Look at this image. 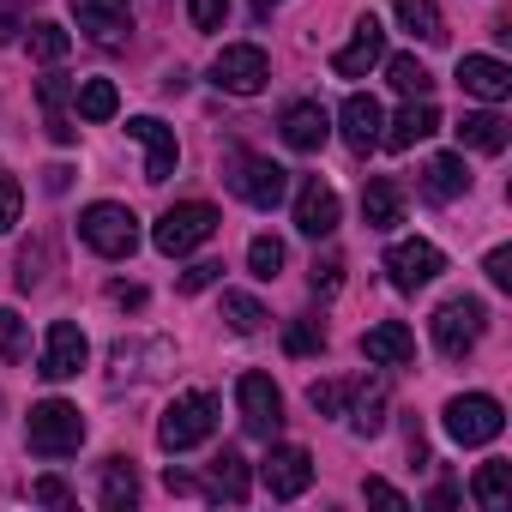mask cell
I'll return each instance as SVG.
<instances>
[{
  "instance_id": "1",
  "label": "cell",
  "mask_w": 512,
  "mask_h": 512,
  "mask_svg": "<svg viewBox=\"0 0 512 512\" xmlns=\"http://www.w3.org/2000/svg\"><path fill=\"white\" fill-rule=\"evenodd\" d=\"M25 440H31L37 458H67V452H79V446H85V416H79V404H67V398L31 404Z\"/></svg>"
},
{
  "instance_id": "2",
  "label": "cell",
  "mask_w": 512,
  "mask_h": 512,
  "mask_svg": "<svg viewBox=\"0 0 512 512\" xmlns=\"http://www.w3.org/2000/svg\"><path fill=\"white\" fill-rule=\"evenodd\" d=\"M79 235H85L91 253H103V260H127L139 247V217L127 205H115V199H97V205L79 211Z\"/></svg>"
},
{
  "instance_id": "3",
  "label": "cell",
  "mask_w": 512,
  "mask_h": 512,
  "mask_svg": "<svg viewBox=\"0 0 512 512\" xmlns=\"http://www.w3.org/2000/svg\"><path fill=\"white\" fill-rule=\"evenodd\" d=\"M217 205H205V199H187V205H169L163 217H157V229H151V241H157V253H169V260H181V253H193V247H205L211 235H217Z\"/></svg>"
},
{
  "instance_id": "4",
  "label": "cell",
  "mask_w": 512,
  "mask_h": 512,
  "mask_svg": "<svg viewBox=\"0 0 512 512\" xmlns=\"http://www.w3.org/2000/svg\"><path fill=\"white\" fill-rule=\"evenodd\" d=\"M211 428H217V398L211 392H181L157 422V446L163 452H193L199 440H211Z\"/></svg>"
},
{
  "instance_id": "5",
  "label": "cell",
  "mask_w": 512,
  "mask_h": 512,
  "mask_svg": "<svg viewBox=\"0 0 512 512\" xmlns=\"http://www.w3.org/2000/svg\"><path fill=\"white\" fill-rule=\"evenodd\" d=\"M488 332V308L476 302V296H452V302H440V314H434V350L440 356H470L476 350V338Z\"/></svg>"
},
{
  "instance_id": "6",
  "label": "cell",
  "mask_w": 512,
  "mask_h": 512,
  "mask_svg": "<svg viewBox=\"0 0 512 512\" xmlns=\"http://www.w3.org/2000/svg\"><path fill=\"white\" fill-rule=\"evenodd\" d=\"M440 422H446V434H452L458 446H488V440H500L506 410H500V398H488V392H464V398L446 404Z\"/></svg>"
},
{
  "instance_id": "7",
  "label": "cell",
  "mask_w": 512,
  "mask_h": 512,
  "mask_svg": "<svg viewBox=\"0 0 512 512\" xmlns=\"http://www.w3.org/2000/svg\"><path fill=\"white\" fill-rule=\"evenodd\" d=\"M272 79V55L260 43H229L217 61H211V85L229 91V97H253V91H266Z\"/></svg>"
},
{
  "instance_id": "8",
  "label": "cell",
  "mask_w": 512,
  "mask_h": 512,
  "mask_svg": "<svg viewBox=\"0 0 512 512\" xmlns=\"http://www.w3.org/2000/svg\"><path fill=\"white\" fill-rule=\"evenodd\" d=\"M235 404H241V428L253 440H272L284 428V392L272 386V374H241L235 380Z\"/></svg>"
},
{
  "instance_id": "9",
  "label": "cell",
  "mask_w": 512,
  "mask_h": 512,
  "mask_svg": "<svg viewBox=\"0 0 512 512\" xmlns=\"http://www.w3.org/2000/svg\"><path fill=\"white\" fill-rule=\"evenodd\" d=\"M386 272H392V290L416 296L422 284H434V278L446 272V253H440L434 241H398V247L386 253Z\"/></svg>"
},
{
  "instance_id": "10",
  "label": "cell",
  "mask_w": 512,
  "mask_h": 512,
  "mask_svg": "<svg viewBox=\"0 0 512 512\" xmlns=\"http://www.w3.org/2000/svg\"><path fill=\"white\" fill-rule=\"evenodd\" d=\"M260 482L272 488V500H296V494H308V482H314V458H308V446H272L266 464H260Z\"/></svg>"
},
{
  "instance_id": "11",
  "label": "cell",
  "mask_w": 512,
  "mask_h": 512,
  "mask_svg": "<svg viewBox=\"0 0 512 512\" xmlns=\"http://www.w3.org/2000/svg\"><path fill=\"white\" fill-rule=\"evenodd\" d=\"M229 181H235V193H241L247 205H260V211H272V205L290 193V169L272 163V157H241V169H235Z\"/></svg>"
},
{
  "instance_id": "12",
  "label": "cell",
  "mask_w": 512,
  "mask_h": 512,
  "mask_svg": "<svg viewBox=\"0 0 512 512\" xmlns=\"http://www.w3.org/2000/svg\"><path fill=\"white\" fill-rule=\"evenodd\" d=\"M127 133L145 145V181H151V187H163V181L175 175V163H181V145H175V133H169L157 115H133V121H127Z\"/></svg>"
},
{
  "instance_id": "13",
  "label": "cell",
  "mask_w": 512,
  "mask_h": 512,
  "mask_svg": "<svg viewBox=\"0 0 512 512\" xmlns=\"http://www.w3.org/2000/svg\"><path fill=\"white\" fill-rule=\"evenodd\" d=\"M91 362V344H85V332L73 326V320H55L49 326V338H43V380H73L79 368Z\"/></svg>"
},
{
  "instance_id": "14",
  "label": "cell",
  "mask_w": 512,
  "mask_h": 512,
  "mask_svg": "<svg viewBox=\"0 0 512 512\" xmlns=\"http://www.w3.org/2000/svg\"><path fill=\"white\" fill-rule=\"evenodd\" d=\"M386 61V31H380V19L368 13V19H356V37L332 55V73L338 79H362L368 67H380Z\"/></svg>"
},
{
  "instance_id": "15",
  "label": "cell",
  "mask_w": 512,
  "mask_h": 512,
  "mask_svg": "<svg viewBox=\"0 0 512 512\" xmlns=\"http://www.w3.org/2000/svg\"><path fill=\"white\" fill-rule=\"evenodd\" d=\"M296 229L314 235V241L338 229V193H332V181H320V175L302 181V193H296Z\"/></svg>"
},
{
  "instance_id": "16",
  "label": "cell",
  "mask_w": 512,
  "mask_h": 512,
  "mask_svg": "<svg viewBox=\"0 0 512 512\" xmlns=\"http://www.w3.org/2000/svg\"><path fill=\"white\" fill-rule=\"evenodd\" d=\"M362 356L374 368H410L416 362V332L404 320H380L374 332H362Z\"/></svg>"
},
{
  "instance_id": "17",
  "label": "cell",
  "mask_w": 512,
  "mask_h": 512,
  "mask_svg": "<svg viewBox=\"0 0 512 512\" xmlns=\"http://www.w3.org/2000/svg\"><path fill=\"white\" fill-rule=\"evenodd\" d=\"M458 85L470 97H482V103H506L512 97V67L494 61V55H464L458 61Z\"/></svg>"
},
{
  "instance_id": "18",
  "label": "cell",
  "mask_w": 512,
  "mask_h": 512,
  "mask_svg": "<svg viewBox=\"0 0 512 512\" xmlns=\"http://www.w3.org/2000/svg\"><path fill=\"white\" fill-rule=\"evenodd\" d=\"M428 133H440V109L428 103V97H410L392 121H386V133H380V145H392V151H410V145H422Z\"/></svg>"
},
{
  "instance_id": "19",
  "label": "cell",
  "mask_w": 512,
  "mask_h": 512,
  "mask_svg": "<svg viewBox=\"0 0 512 512\" xmlns=\"http://www.w3.org/2000/svg\"><path fill=\"white\" fill-rule=\"evenodd\" d=\"M73 19H79V31H91L97 43H121V37L133 31L127 0H73Z\"/></svg>"
},
{
  "instance_id": "20",
  "label": "cell",
  "mask_w": 512,
  "mask_h": 512,
  "mask_svg": "<svg viewBox=\"0 0 512 512\" xmlns=\"http://www.w3.org/2000/svg\"><path fill=\"white\" fill-rule=\"evenodd\" d=\"M338 121H344V145H350L356 157H368V151L380 145V127H386V109H380L374 97H362V91H356V97L344 103V115H338Z\"/></svg>"
},
{
  "instance_id": "21",
  "label": "cell",
  "mask_w": 512,
  "mask_h": 512,
  "mask_svg": "<svg viewBox=\"0 0 512 512\" xmlns=\"http://www.w3.org/2000/svg\"><path fill=\"white\" fill-rule=\"evenodd\" d=\"M278 127H284V145H290V151H320V145L332 139V115H326L320 103H290Z\"/></svg>"
},
{
  "instance_id": "22",
  "label": "cell",
  "mask_w": 512,
  "mask_h": 512,
  "mask_svg": "<svg viewBox=\"0 0 512 512\" xmlns=\"http://www.w3.org/2000/svg\"><path fill=\"white\" fill-rule=\"evenodd\" d=\"M422 193L428 199H464L470 193V163H464V151H440V157H428L422 163Z\"/></svg>"
},
{
  "instance_id": "23",
  "label": "cell",
  "mask_w": 512,
  "mask_h": 512,
  "mask_svg": "<svg viewBox=\"0 0 512 512\" xmlns=\"http://www.w3.org/2000/svg\"><path fill=\"white\" fill-rule=\"evenodd\" d=\"M67 97H73V85H67L61 73H49V79H37V103H43V127H49V139H55V145H73V139H79V127H73V109H67Z\"/></svg>"
},
{
  "instance_id": "24",
  "label": "cell",
  "mask_w": 512,
  "mask_h": 512,
  "mask_svg": "<svg viewBox=\"0 0 512 512\" xmlns=\"http://www.w3.org/2000/svg\"><path fill=\"white\" fill-rule=\"evenodd\" d=\"M97 500L109 506V512H127V506H139V470H133V458H103V470H97Z\"/></svg>"
},
{
  "instance_id": "25",
  "label": "cell",
  "mask_w": 512,
  "mask_h": 512,
  "mask_svg": "<svg viewBox=\"0 0 512 512\" xmlns=\"http://www.w3.org/2000/svg\"><path fill=\"white\" fill-rule=\"evenodd\" d=\"M452 133H458V145H470V151H482V157H500V151H506V139H512L506 115H494V109H476V115H464Z\"/></svg>"
},
{
  "instance_id": "26",
  "label": "cell",
  "mask_w": 512,
  "mask_h": 512,
  "mask_svg": "<svg viewBox=\"0 0 512 512\" xmlns=\"http://www.w3.org/2000/svg\"><path fill=\"white\" fill-rule=\"evenodd\" d=\"M362 217H368V229H392V223H404V193H398L392 175H374V181L362 187Z\"/></svg>"
},
{
  "instance_id": "27",
  "label": "cell",
  "mask_w": 512,
  "mask_h": 512,
  "mask_svg": "<svg viewBox=\"0 0 512 512\" xmlns=\"http://www.w3.org/2000/svg\"><path fill=\"white\" fill-rule=\"evenodd\" d=\"M386 410H392V398H386V380H362V386H356V410H350V428H356L362 440H374V434L386 428Z\"/></svg>"
},
{
  "instance_id": "28",
  "label": "cell",
  "mask_w": 512,
  "mask_h": 512,
  "mask_svg": "<svg viewBox=\"0 0 512 512\" xmlns=\"http://www.w3.org/2000/svg\"><path fill=\"white\" fill-rule=\"evenodd\" d=\"M247 488H253V482H247V458H241L235 446H223V452L211 458V494H223V500H235V506H241V500H247Z\"/></svg>"
},
{
  "instance_id": "29",
  "label": "cell",
  "mask_w": 512,
  "mask_h": 512,
  "mask_svg": "<svg viewBox=\"0 0 512 512\" xmlns=\"http://www.w3.org/2000/svg\"><path fill=\"white\" fill-rule=\"evenodd\" d=\"M25 49H31V61H43V67H55V61H67V49H73V37L55 25V19H37V25H25Z\"/></svg>"
},
{
  "instance_id": "30",
  "label": "cell",
  "mask_w": 512,
  "mask_h": 512,
  "mask_svg": "<svg viewBox=\"0 0 512 512\" xmlns=\"http://www.w3.org/2000/svg\"><path fill=\"white\" fill-rule=\"evenodd\" d=\"M512 500V464L506 458H488L482 470H476V506L482 512H500Z\"/></svg>"
},
{
  "instance_id": "31",
  "label": "cell",
  "mask_w": 512,
  "mask_h": 512,
  "mask_svg": "<svg viewBox=\"0 0 512 512\" xmlns=\"http://www.w3.org/2000/svg\"><path fill=\"white\" fill-rule=\"evenodd\" d=\"M398 25L422 43H446V19H440L434 0H398Z\"/></svg>"
},
{
  "instance_id": "32",
  "label": "cell",
  "mask_w": 512,
  "mask_h": 512,
  "mask_svg": "<svg viewBox=\"0 0 512 512\" xmlns=\"http://www.w3.org/2000/svg\"><path fill=\"white\" fill-rule=\"evenodd\" d=\"M284 260H290V253H284L278 235H253V241H247V266H253V278H260V284H272V278L284 272Z\"/></svg>"
},
{
  "instance_id": "33",
  "label": "cell",
  "mask_w": 512,
  "mask_h": 512,
  "mask_svg": "<svg viewBox=\"0 0 512 512\" xmlns=\"http://www.w3.org/2000/svg\"><path fill=\"white\" fill-rule=\"evenodd\" d=\"M386 79H392V91H404V97H428V85H434V73H428L416 55H392V61H386Z\"/></svg>"
},
{
  "instance_id": "34",
  "label": "cell",
  "mask_w": 512,
  "mask_h": 512,
  "mask_svg": "<svg viewBox=\"0 0 512 512\" xmlns=\"http://www.w3.org/2000/svg\"><path fill=\"white\" fill-rule=\"evenodd\" d=\"M115 109H121V91H115L109 79H85V85H79V115H85V121H109Z\"/></svg>"
},
{
  "instance_id": "35",
  "label": "cell",
  "mask_w": 512,
  "mask_h": 512,
  "mask_svg": "<svg viewBox=\"0 0 512 512\" xmlns=\"http://www.w3.org/2000/svg\"><path fill=\"white\" fill-rule=\"evenodd\" d=\"M223 320H229V332H260L266 326V308L253 302V296H241V290H229L223 296Z\"/></svg>"
},
{
  "instance_id": "36",
  "label": "cell",
  "mask_w": 512,
  "mask_h": 512,
  "mask_svg": "<svg viewBox=\"0 0 512 512\" xmlns=\"http://www.w3.org/2000/svg\"><path fill=\"white\" fill-rule=\"evenodd\" d=\"M31 350V332H25V320L13 314V308H0V362H19Z\"/></svg>"
},
{
  "instance_id": "37",
  "label": "cell",
  "mask_w": 512,
  "mask_h": 512,
  "mask_svg": "<svg viewBox=\"0 0 512 512\" xmlns=\"http://www.w3.org/2000/svg\"><path fill=\"white\" fill-rule=\"evenodd\" d=\"M284 350H290V356H314V350H326V326H320V320H290Z\"/></svg>"
},
{
  "instance_id": "38",
  "label": "cell",
  "mask_w": 512,
  "mask_h": 512,
  "mask_svg": "<svg viewBox=\"0 0 512 512\" xmlns=\"http://www.w3.org/2000/svg\"><path fill=\"white\" fill-rule=\"evenodd\" d=\"M308 284H314V296H338L344 290V260L338 253H320V260L308 266Z\"/></svg>"
},
{
  "instance_id": "39",
  "label": "cell",
  "mask_w": 512,
  "mask_h": 512,
  "mask_svg": "<svg viewBox=\"0 0 512 512\" xmlns=\"http://www.w3.org/2000/svg\"><path fill=\"white\" fill-rule=\"evenodd\" d=\"M187 19H193V31H223V19H229V0H187Z\"/></svg>"
},
{
  "instance_id": "40",
  "label": "cell",
  "mask_w": 512,
  "mask_h": 512,
  "mask_svg": "<svg viewBox=\"0 0 512 512\" xmlns=\"http://www.w3.org/2000/svg\"><path fill=\"white\" fill-rule=\"evenodd\" d=\"M344 398H350V386H344V380H314V386H308V404H314L320 416H338V410H344Z\"/></svg>"
},
{
  "instance_id": "41",
  "label": "cell",
  "mask_w": 512,
  "mask_h": 512,
  "mask_svg": "<svg viewBox=\"0 0 512 512\" xmlns=\"http://www.w3.org/2000/svg\"><path fill=\"white\" fill-rule=\"evenodd\" d=\"M19 211H25V187H19L7 169H0V235H7V229L19 223Z\"/></svg>"
},
{
  "instance_id": "42",
  "label": "cell",
  "mask_w": 512,
  "mask_h": 512,
  "mask_svg": "<svg viewBox=\"0 0 512 512\" xmlns=\"http://www.w3.org/2000/svg\"><path fill=\"white\" fill-rule=\"evenodd\" d=\"M217 278H223V266H217V260H199V266L181 272V296H199V290H211Z\"/></svg>"
},
{
  "instance_id": "43",
  "label": "cell",
  "mask_w": 512,
  "mask_h": 512,
  "mask_svg": "<svg viewBox=\"0 0 512 512\" xmlns=\"http://www.w3.org/2000/svg\"><path fill=\"white\" fill-rule=\"evenodd\" d=\"M43 266H49L43 247H19V290H37L43 284Z\"/></svg>"
},
{
  "instance_id": "44",
  "label": "cell",
  "mask_w": 512,
  "mask_h": 512,
  "mask_svg": "<svg viewBox=\"0 0 512 512\" xmlns=\"http://www.w3.org/2000/svg\"><path fill=\"white\" fill-rule=\"evenodd\" d=\"M482 272H488L494 290H512V247H494L488 260H482Z\"/></svg>"
},
{
  "instance_id": "45",
  "label": "cell",
  "mask_w": 512,
  "mask_h": 512,
  "mask_svg": "<svg viewBox=\"0 0 512 512\" xmlns=\"http://www.w3.org/2000/svg\"><path fill=\"white\" fill-rule=\"evenodd\" d=\"M362 494H368L374 506H392V512H410V500H404V494H398L392 482H380V476H368V482H362Z\"/></svg>"
},
{
  "instance_id": "46",
  "label": "cell",
  "mask_w": 512,
  "mask_h": 512,
  "mask_svg": "<svg viewBox=\"0 0 512 512\" xmlns=\"http://www.w3.org/2000/svg\"><path fill=\"white\" fill-rule=\"evenodd\" d=\"M25 31V0H0V43H13Z\"/></svg>"
},
{
  "instance_id": "47",
  "label": "cell",
  "mask_w": 512,
  "mask_h": 512,
  "mask_svg": "<svg viewBox=\"0 0 512 512\" xmlns=\"http://www.w3.org/2000/svg\"><path fill=\"white\" fill-rule=\"evenodd\" d=\"M31 494H37V500H43V506H73V488H67V482H61V476H43V482H37V488H31Z\"/></svg>"
},
{
  "instance_id": "48",
  "label": "cell",
  "mask_w": 512,
  "mask_h": 512,
  "mask_svg": "<svg viewBox=\"0 0 512 512\" xmlns=\"http://www.w3.org/2000/svg\"><path fill=\"white\" fill-rule=\"evenodd\" d=\"M109 302L115 308H145V290L139 284H109Z\"/></svg>"
},
{
  "instance_id": "49",
  "label": "cell",
  "mask_w": 512,
  "mask_h": 512,
  "mask_svg": "<svg viewBox=\"0 0 512 512\" xmlns=\"http://www.w3.org/2000/svg\"><path fill=\"white\" fill-rule=\"evenodd\" d=\"M163 482H169V494H199V482H193V476H181L175 464H169V476H163Z\"/></svg>"
},
{
  "instance_id": "50",
  "label": "cell",
  "mask_w": 512,
  "mask_h": 512,
  "mask_svg": "<svg viewBox=\"0 0 512 512\" xmlns=\"http://www.w3.org/2000/svg\"><path fill=\"white\" fill-rule=\"evenodd\" d=\"M452 500H458V482H440V488L428 494V506H452Z\"/></svg>"
},
{
  "instance_id": "51",
  "label": "cell",
  "mask_w": 512,
  "mask_h": 512,
  "mask_svg": "<svg viewBox=\"0 0 512 512\" xmlns=\"http://www.w3.org/2000/svg\"><path fill=\"white\" fill-rule=\"evenodd\" d=\"M43 175H49V193H67V175H73V169H61V163H55V169H43Z\"/></svg>"
},
{
  "instance_id": "52",
  "label": "cell",
  "mask_w": 512,
  "mask_h": 512,
  "mask_svg": "<svg viewBox=\"0 0 512 512\" xmlns=\"http://www.w3.org/2000/svg\"><path fill=\"white\" fill-rule=\"evenodd\" d=\"M272 7H284V0H253V13H260V19H266Z\"/></svg>"
}]
</instances>
